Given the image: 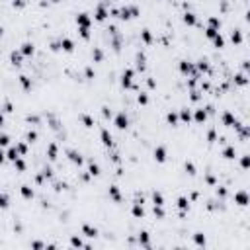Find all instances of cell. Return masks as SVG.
I'll list each match as a JSON object with an SVG mask.
<instances>
[{"label":"cell","mask_w":250,"mask_h":250,"mask_svg":"<svg viewBox=\"0 0 250 250\" xmlns=\"http://www.w3.org/2000/svg\"><path fill=\"white\" fill-rule=\"evenodd\" d=\"M217 123H219V127H223V129H232V131H236L242 123H250V121H242L232 109H229V107H223V109H219V113H217Z\"/></svg>","instance_id":"obj_1"},{"label":"cell","mask_w":250,"mask_h":250,"mask_svg":"<svg viewBox=\"0 0 250 250\" xmlns=\"http://www.w3.org/2000/svg\"><path fill=\"white\" fill-rule=\"evenodd\" d=\"M135 80H137V72H135L133 64L123 66V68L119 70V74H117V84H119L123 90H127V92H131V90H133Z\"/></svg>","instance_id":"obj_2"},{"label":"cell","mask_w":250,"mask_h":250,"mask_svg":"<svg viewBox=\"0 0 250 250\" xmlns=\"http://www.w3.org/2000/svg\"><path fill=\"white\" fill-rule=\"evenodd\" d=\"M61 152H62V156L72 164V166H76V168H84V162H86V156L82 154V150L78 148V146H72V145H66V146H62L61 148Z\"/></svg>","instance_id":"obj_3"},{"label":"cell","mask_w":250,"mask_h":250,"mask_svg":"<svg viewBox=\"0 0 250 250\" xmlns=\"http://www.w3.org/2000/svg\"><path fill=\"white\" fill-rule=\"evenodd\" d=\"M105 195H107V199H109L111 203H115V205L129 203L127 197H125V191H123V188H121L119 182H107V186H105Z\"/></svg>","instance_id":"obj_4"},{"label":"cell","mask_w":250,"mask_h":250,"mask_svg":"<svg viewBox=\"0 0 250 250\" xmlns=\"http://www.w3.org/2000/svg\"><path fill=\"white\" fill-rule=\"evenodd\" d=\"M109 127L113 131H127L131 127V115H129V111L127 109H115Z\"/></svg>","instance_id":"obj_5"},{"label":"cell","mask_w":250,"mask_h":250,"mask_svg":"<svg viewBox=\"0 0 250 250\" xmlns=\"http://www.w3.org/2000/svg\"><path fill=\"white\" fill-rule=\"evenodd\" d=\"M229 201L236 207H250V189L248 188H236L230 189V197Z\"/></svg>","instance_id":"obj_6"},{"label":"cell","mask_w":250,"mask_h":250,"mask_svg":"<svg viewBox=\"0 0 250 250\" xmlns=\"http://www.w3.org/2000/svg\"><path fill=\"white\" fill-rule=\"evenodd\" d=\"M146 64H148V55L145 47H139L133 55V68L137 72V76H143L146 72Z\"/></svg>","instance_id":"obj_7"},{"label":"cell","mask_w":250,"mask_h":250,"mask_svg":"<svg viewBox=\"0 0 250 250\" xmlns=\"http://www.w3.org/2000/svg\"><path fill=\"white\" fill-rule=\"evenodd\" d=\"M176 72H178L182 78H189V76L199 74V72L195 70L193 59H189V57H182V59H178V62H176Z\"/></svg>","instance_id":"obj_8"},{"label":"cell","mask_w":250,"mask_h":250,"mask_svg":"<svg viewBox=\"0 0 250 250\" xmlns=\"http://www.w3.org/2000/svg\"><path fill=\"white\" fill-rule=\"evenodd\" d=\"M135 240H137L139 250H154L152 248V232H150V229L139 227L137 232H135Z\"/></svg>","instance_id":"obj_9"},{"label":"cell","mask_w":250,"mask_h":250,"mask_svg":"<svg viewBox=\"0 0 250 250\" xmlns=\"http://www.w3.org/2000/svg\"><path fill=\"white\" fill-rule=\"evenodd\" d=\"M98 141H100V145L104 148H111L115 145V133H113V129L109 125H104L102 123L98 127Z\"/></svg>","instance_id":"obj_10"},{"label":"cell","mask_w":250,"mask_h":250,"mask_svg":"<svg viewBox=\"0 0 250 250\" xmlns=\"http://www.w3.org/2000/svg\"><path fill=\"white\" fill-rule=\"evenodd\" d=\"M150 156L156 164H166L168 162V156H170V146L166 143H154V146L150 148Z\"/></svg>","instance_id":"obj_11"},{"label":"cell","mask_w":250,"mask_h":250,"mask_svg":"<svg viewBox=\"0 0 250 250\" xmlns=\"http://www.w3.org/2000/svg\"><path fill=\"white\" fill-rule=\"evenodd\" d=\"M240 150H246V148H242L238 143H225L223 146H219V154H221V158L223 160H227V162H232V160H236V156H238V152Z\"/></svg>","instance_id":"obj_12"},{"label":"cell","mask_w":250,"mask_h":250,"mask_svg":"<svg viewBox=\"0 0 250 250\" xmlns=\"http://www.w3.org/2000/svg\"><path fill=\"white\" fill-rule=\"evenodd\" d=\"M78 232H80L86 240H92V242H96V240L100 238V227H98L96 223H92V221H82V223L78 225Z\"/></svg>","instance_id":"obj_13"},{"label":"cell","mask_w":250,"mask_h":250,"mask_svg":"<svg viewBox=\"0 0 250 250\" xmlns=\"http://www.w3.org/2000/svg\"><path fill=\"white\" fill-rule=\"evenodd\" d=\"M90 14L94 18V23H105L109 20V6L105 2H102V0H98L96 6L90 10Z\"/></svg>","instance_id":"obj_14"},{"label":"cell","mask_w":250,"mask_h":250,"mask_svg":"<svg viewBox=\"0 0 250 250\" xmlns=\"http://www.w3.org/2000/svg\"><path fill=\"white\" fill-rule=\"evenodd\" d=\"M180 21L186 27H199V25H203V18H199V14L193 12V10H184L180 14Z\"/></svg>","instance_id":"obj_15"},{"label":"cell","mask_w":250,"mask_h":250,"mask_svg":"<svg viewBox=\"0 0 250 250\" xmlns=\"http://www.w3.org/2000/svg\"><path fill=\"white\" fill-rule=\"evenodd\" d=\"M76 119H78V123H80L84 129H90V131H92V129H98V127L102 125L100 119H98L92 111H80ZM104 125H105V123H104Z\"/></svg>","instance_id":"obj_16"},{"label":"cell","mask_w":250,"mask_h":250,"mask_svg":"<svg viewBox=\"0 0 250 250\" xmlns=\"http://www.w3.org/2000/svg\"><path fill=\"white\" fill-rule=\"evenodd\" d=\"M189 240H191V244H193L195 250H207V246H209V236H207V232L201 230V229H195V230L189 234Z\"/></svg>","instance_id":"obj_17"},{"label":"cell","mask_w":250,"mask_h":250,"mask_svg":"<svg viewBox=\"0 0 250 250\" xmlns=\"http://www.w3.org/2000/svg\"><path fill=\"white\" fill-rule=\"evenodd\" d=\"M193 64H195V70H197L201 76H211V72H213V61H211L209 57H205V55L195 57V59H193Z\"/></svg>","instance_id":"obj_18"},{"label":"cell","mask_w":250,"mask_h":250,"mask_svg":"<svg viewBox=\"0 0 250 250\" xmlns=\"http://www.w3.org/2000/svg\"><path fill=\"white\" fill-rule=\"evenodd\" d=\"M45 158H47V162H51V164H55V162L61 158V145H59L55 139L47 141V145H45Z\"/></svg>","instance_id":"obj_19"},{"label":"cell","mask_w":250,"mask_h":250,"mask_svg":"<svg viewBox=\"0 0 250 250\" xmlns=\"http://www.w3.org/2000/svg\"><path fill=\"white\" fill-rule=\"evenodd\" d=\"M35 195H37V188H35L31 182L20 184V188H18V197H20L21 201H33Z\"/></svg>","instance_id":"obj_20"},{"label":"cell","mask_w":250,"mask_h":250,"mask_svg":"<svg viewBox=\"0 0 250 250\" xmlns=\"http://www.w3.org/2000/svg\"><path fill=\"white\" fill-rule=\"evenodd\" d=\"M229 80L232 82L234 88H246V86H250V74L248 72H242L238 68L229 74Z\"/></svg>","instance_id":"obj_21"},{"label":"cell","mask_w":250,"mask_h":250,"mask_svg":"<svg viewBox=\"0 0 250 250\" xmlns=\"http://www.w3.org/2000/svg\"><path fill=\"white\" fill-rule=\"evenodd\" d=\"M154 41H156V35H154V31H152L150 27L143 25V27L139 29V43H141V47L148 49V47H152V45H154Z\"/></svg>","instance_id":"obj_22"},{"label":"cell","mask_w":250,"mask_h":250,"mask_svg":"<svg viewBox=\"0 0 250 250\" xmlns=\"http://www.w3.org/2000/svg\"><path fill=\"white\" fill-rule=\"evenodd\" d=\"M25 61H27V59L20 53V49H18V47L10 49V53H8V62H10L16 70H20V72H21V70H23V66H25Z\"/></svg>","instance_id":"obj_23"},{"label":"cell","mask_w":250,"mask_h":250,"mask_svg":"<svg viewBox=\"0 0 250 250\" xmlns=\"http://www.w3.org/2000/svg\"><path fill=\"white\" fill-rule=\"evenodd\" d=\"M16 82H18V88L23 92V94H29L31 90H33V78L25 72V70H21V72H18V76H16Z\"/></svg>","instance_id":"obj_24"},{"label":"cell","mask_w":250,"mask_h":250,"mask_svg":"<svg viewBox=\"0 0 250 250\" xmlns=\"http://www.w3.org/2000/svg\"><path fill=\"white\" fill-rule=\"evenodd\" d=\"M74 25L76 27H94V18L88 10H82V12H76L74 14Z\"/></svg>","instance_id":"obj_25"},{"label":"cell","mask_w":250,"mask_h":250,"mask_svg":"<svg viewBox=\"0 0 250 250\" xmlns=\"http://www.w3.org/2000/svg\"><path fill=\"white\" fill-rule=\"evenodd\" d=\"M209 121V115H207V109L199 104V105H193L191 107V123L195 125H205Z\"/></svg>","instance_id":"obj_26"},{"label":"cell","mask_w":250,"mask_h":250,"mask_svg":"<svg viewBox=\"0 0 250 250\" xmlns=\"http://www.w3.org/2000/svg\"><path fill=\"white\" fill-rule=\"evenodd\" d=\"M129 215H131L133 219H139V221L146 219V217H148L146 205H143V203H139V201H129Z\"/></svg>","instance_id":"obj_27"},{"label":"cell","mask_w":250,"mask_h":250,"mask_svg":"<svg viewBox=\"0 0 250 250\" xmlns=\"http://www.w3.org/2000/svg\"><path fill=\"white\" fill-rule=\"evenodd\" d=\"M18 49H20V53L29 61V59H33L35 57V53H37V45L31 41V39H23L20 45H18Z\"/></svg>","instance_id":"obj_28"},{"label":"cell","mask_w":250,"mask_h":250,"mask_svg":"<svg viewBox=\"0 0 250 250\" xmlns=\"http://www.w3.org/2000/svg\"><path fill=\"white\" fill-rule=\"evenodd\" d=\"M201 172V182H203V186L205 188H209V189H213L221 180H219V174L217 172H213V170H199Z\"/></svg>","instance_id":"obj_29"},{"label":"cell","mask_w":250,"mask_h":250,"mask_svg":"<svg viewBox=\"0 0 250 250\" xmlns=\"http://www.w3.org/2000/svg\"><path fill=\"white\" fill-rule=\"evenodd\" d=\"M146 213H148L152 219H156V221H162V219L168 217V209H166V207H162V205H152V203H146Z\"/></svg>","instance_id":"obj_30"},{"label":"cell","mask_w":250,"mask_h":250,"mask_svg":"<svg viewBox=\"0 0 250 250\" xmlns=\"http://www.w3.org/2000/svg\"><path fill=\"white\" fill-rule=\"evenodd\" d=\"M182 170H184L189 178H195V176L199 174V166H197V162H195L193 158H189V156H186V158L182 160Z\"/></svg>","instance_id":"obj_31"},{"label":"cell","mask_w":250,"mask_h":250,"mask_svg":"<svg viewBox=\"0 0 250 250\" xmlns=\"http://www.w3.org/2000/svg\"><path fill=\"white\" fill-rule=\"evenodd\" d=\"M61 47L64 55H72L76 51V37L72 35H61Z\"/></svg>","instance_id":"obj_32"},{"label":"cell","mask_w":250,"mask_h":250,"mask_svg":"<svg viewBox=\"0 0 250 250\" xmlns=\"http://www.w3.org/2000/svg\"><path fill=\"white\" fill-rule=\"evenodd\" d=\"M84 170H86L92 178H98V176L102 174V164H100L96 158H86V162H84Z\"/></svg>","instance_id":"obj_33"},{"label":"cell","mask_w":250,"mask_h":250,"mask_svg":"<svg viewBox=\"0 0 250 250\" xmlns=\"http://www.w3.org/2000/svg\"><path fill=\"white\" fill-rule=\"evenodd\" d=\"M148 203L166 207V195H164V191H162V189H158V188L150 189V191H148Z\"/></svg>","instance_id":"obj_34"},{"label":"cell","mask_w":250,"mask_h":250,"mask_svg":"<svg viewBox=\"0 0 250 250\" xmlns=\"http://www.w3.org/2000/svg\"><path fill=\"white\" fill-rule=\"evenodd\" d=\"M68 248L70 250H84V244H86V238L80 234V232H72L70 236H68Z\"/></svg>","instance_id":"obj_35"},{"label":"cell","mask_w":250,"mask_h":250,"mask_svg":"<svg viewBox=\"0 0 250 250\" xmlns=\"http://www.w3.org/2000/svg\"><path fill=\"white\" fill-rule=\"evenodd\" d=\"M178 121L182 125H189L191 123V105L184 104V105L178 107Z\"/></svg>","instance_id":"obj_36"},{"label":"cell","mask_w":250,"mask_h":250,"mask_svg":"<svg viewBox=\"0 0 250 250\" xmlns=\"http://www.w3.org/2000/svg\"><path fill=\"white\" fill-rule=\"evenodd\" d=\"M135 102H137V105H141V107H146V105L150 104V92H146V90L143 88V84H141V88L135 92Z\"/></svg>","instance_id":"obj_37"},{"label":"cell","mask_w":250,"mask_h":250,"mask_svg":"<svg viewBox=\"0 0 250 250\" xmlns=\"http://www.w3.org/2000/svg\"><path fill=\"white\" fill-rule=\"evenodd\" d=\"M14 203V195L8 189H0V211H8Z\"/></svg>","instance_id":"obj_38"},{"label":"cell","mask_w":250,"mask_h":250,"mask_svg":"<svg viewBox=\"0 0 250 250\" xmlns=\"http://www.w3.org/2000/svg\"><path fill=\"white\" fill-rule=\"evenodd\" d=\"M39 137H41V133H39V129H37V127H27L21 139H23V141H27V143H29V146H31V145H35V143L39 141Z\"/></svg>","instance_id":"obj_39"},{"label":"cell","mask_w":250,"mask_h":250,"mask_svg":"<svg viewBox=\"0 0 250 250\" xmlns=\"http://www.w3.org/2000/svg\"><path fill=\"white\" fill-rule=\"evenodd\" d=\"M162 119H164V123L170 125V127L180 125V121H178V109H166L164 115H162Z\"/></svg>","instance_id":"obj_40"},{"label":"cell","mask_w":250,"mask_h":250,"mask_svg":"<svg viewBox=\"0 0 250 250\" xmlns=\"http://www.w3.org/2000/svg\"><path fill=\"white\" fill-rule=\"evenodd\" d=\"M209 45H211L213 49H217V51L225 49V47H227V37H225V33H223V31H219V33L209 41Z\"/></svg>","instance_id":"obj_41"},{"label":"cell","mask_w":250,"mask_h":250,"mask_svg":"<svg viewBox=\"0 0 250 250\" xmlns=\"http://www.w3.org/2000/svg\"><path fill=\"white\" fill-rule=\"evenodd\" d=\"M47 49L53 53V55H59V53H62V47H61V35H55V37H51L47 43Z\"/></svg>","instance_id":"obj_42"},{"label":"cell","mask_w":250,"mask_h":250,"mask_svg":"<svg viewBox=\"0 0 250 250\" xmlns=\"http://www.w3.org/2000/svg\"><path fill=\"white\" fill-rule=\"evenodd\" d=\"M12 166H14V170L20 172V174H25V172L29 170V162H27L25 156H18V158L12 162Z\"/></svg>","instance_id":"obj_43"},{"label":"cell","mask_w":250,"mask_h":250,"mask_svg":"<svg viewBox=\"0 0 250 250\" xmlns=\"http://www.w3.org/2000/svg\"><path fill=\"white\" fill-rule=\"evenodd\" d=\"M82 76H84L86 80H94V78L98 76V68H96L92 62H84V64H82Z\"/></svg>","instance_id":"obj_44"},{"label":"cell","mask_w":250,"mask_h":250,"mask_svg":"<svg viewBox=\"0 0 250 250\" xmlns=\"http://www.w3.org/2000/svg\"><path fill=\"white\" fill-rule=\"evenodd\" d=\"M213 195L219 197V199H229V197H230V189H229L225 184L219 182V184L213 188Z\"/></svg>","instance_id":"obj_45"},{"label":"cell","mask_w":250,"mask_h":250,"mask_svg":"<svg viewBox=\"0 0 250 250\" xmlns=\"http://www.w3.org/2000/svg\"><path fill=\"white\" fill-rule=\"evenodd\" d=\"M203 23L205 25H209V27H213V29H223V20L219 18V16H205L203 18Z\"/></svg>","instance_id":"obj_46"},{"label":"cell","mask_w":250,"mask_h":250,"mask_svg":"<svg viewBox=\"0 0 250 250\" xmlns=\"http://www.w3.org/2000/svg\"><path fill=\"white\" fill-rule=\"evenodd\" d=\"M14 146H16V150H18V154H20V156H27V154H29V150H31L29 143H27V141H23V139L14 141Z\"/></svg>","instance_id":"obj_47"},{"label":"cell","mask_w":250,"mask_h":250,"mask_svg":"<svg viewBox=\"0 0 250 250\" xmlns=\"http://www.w3.org/2000/svg\"><path fill=\"white\" fill-rule=\"evenodd\" d=\"M29 248L31 250H47V240L41 238V236H33L29 240Z\"/></svg>","instance_id":"obj_48"},{"label":"cell","mask_w":250,"mask_h":250,"mask_svg":"<svg viewBox=\"0 0 250 250\" xmlns=\"http://www.w3.org/2000/svg\"><path fill=\"white\" fill-rule=\"evenodd\" d=\"M18 156H20V154H18V150H16L14 143H12L10 146H6V162H10V164H12V162H14Z\"/></svg>","instance_id":"obj_49"},{"label":"cell","mask_w":250,"mask_h":250,"mask_svg":"<svg viewBox=\"0 0 250 250\" xmlns=\"http://www.w3.org/2000/svg\"><path fill=\"white\" fill-rule=\"evenodd\" d=\"M12 143H14L12 135H10L8 131H4V129H2V131H0V146H4V148H6V146H10Z\"/></svg>","instance_id":"obj_50"},{"label":"cell","mask_w":250,"mask_h":250,"mask_svg":"<svg viewBox=\"0 0 250 250\" xmlns=\"http://www.w3.org/2000/svg\"><path fill=\"white\" fill-rule=\"evenodd\" d=\"M217 33H219V29H213V27H209V25L203 23V39H205V41H211Z\"/></svg>","instance_id":"obj_51"},{"label":"cell","mask_w":250,"mask_h":250,"mask_svg":"<svg viewBox=\"0 0 250 250\" xmlns=\"http://www.w3.org/2000/svg\"><path fill=\"white\" fill-rule=\"evenodd\" d=\"M92 180H94V178H92L84 168H80V170H78V182H80V184H90Z\"/></svg>","instance_id":"obj_52"},{"label":"cell","mask_w":250,"mask_h":250,"mask_svg":"<svg viewBox=\"0 0 250 250\" xmlns=\"http://www.w3.org/2000/svg\"><path fill=\"white\" fill-rule=\"evenodd\" d=\"M27 4H29V0H10V6L14 10H25Z\"/></svg>","instance_id":"obj_53"},{"label":"cell","mask_w":250,"mask_h":250,"mask_svg":"<svg viewBox=\"0 0 250 250\" xmlns=\"http://www.w3.org/2000/svg\"><path fill=\"white\" fill-rule=\"evenodd\" d=\"M6 119H8V117H6V113L0 109V131H2V129H6Z\"/></svg>","instance_id":"obj_54"},{"label":"cell","mask_w":250,"mask_h":250,"mask_svg":"<svg viewBox=\"0 0 250 250\" xmlns=\"http://www.w3.org/2000/svg\"><path fill=\"white\" fill-rule=\"evenodd\" d=\"M2 164H6V148L4 146H0V166Z\"/></svg>","instance_id":"obj_55"},{"label":"cell","mask_w":250,"mask_h":250,"mask_svg":"<svg viewBox=\"0 0 250 250\" xmlns=\"http://www.w3.org/2000/svg\"><path fill=\"white\" fill-rule=\"evenodd\" d=\"M62 2H64V0H49L51 6H59V4H62Z\"/></svg>","instance_id":"obj_56"}]
</instances>
